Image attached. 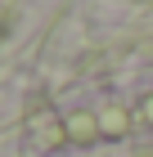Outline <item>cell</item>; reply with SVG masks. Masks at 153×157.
<instances>
[{"mask_svg": "<svg viewBox=\"0 0 153 157\" xmlns=\"http://www.w3.org/2000/svg\"><path fill=\"white\" fill-rule=\"evenodd\" d=\"M95 130H99V121H95V117H86V112L68 121V135H72V139H90Z\"/></svg>", "mask_w": 153, "mask_h": 157, "instance_id": "1", "label": "cell"}, {"mask_svg": "<svg viewBox=\"0 0 153 157\" xmlns=\"http://www.w3.org/2000/svg\"><path fill=\"white\" fill-rule=\"evenodd\" d=\"M99 130H108V135H122V130H126V117H122V112H104Z\"/></svg>", "mask_w": 153, "mask_h": 157, "instance_id": "2", "label": "cell"}, {"mask_svg": "<svg viewBox=\"0 0 153 157\" xmlns=\"http://www.w3.org/2000/svg\"><path fill=\"white\" fill-rule=\"evenodd\" d=\"M144 117H149V121H153V94H149V99H144Z\"/></svg>", "mask_w": 153, "mask_h": 157, "instance_id": "3", "label": "cell"}]
</instances>
